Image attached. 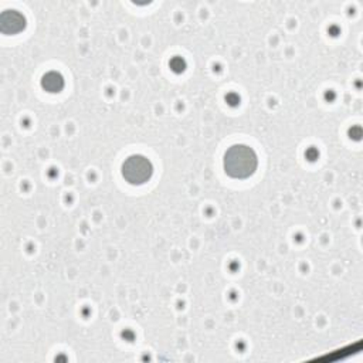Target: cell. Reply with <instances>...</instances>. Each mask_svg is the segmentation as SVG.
Segmentation results:
<instances>
[{
    "mask_svg": "<svg viewBox=\"0 0 363 363\" xmlns=\"http://www.w3.org/2000/svg\"><path fill=\"white\" fill-rule=\"evenodd\" d=\"M26 28V18L16 10H6L0 14V31L3 34H17Z\"/></svg>",
    "mask_w": 363,
    "mask_h": 363,
    "instance_id": "3957f363",
    "label": "cell"
},
{
    "mask_svg": "<svg viewBox=\"0 0 363 363\" xmlns=\"http://www.w3.org/2000/svg\"><path fill=\"white\" fill-rule=\"evenodd\" d=\"M41 85L48 92H60L64 88V78L61 77V74L51 71L43 77Z\"/></svg>",
    "mask_w": 363,
    "mask_h": 363,
    "instance_id": "277c9868",
    "label": "cell"
},
{
    "mask_svg": "<svg viewBox=\"0 0 363 363\" xmlns=\"http://www.w3.org/2000/svg\"><path fill=\"white\" fill-rule=\"evenodd\" d=\"M152 162L142 155H132L122 164V176L130 184H143L152 177Z\"/></svg>",
    "mask_w": 363,
    "mask_h": 363,
    "instance_id": "7a4b0ae2",
    "label": "cell"
},
{
    "mask_svg": "<svg viewBox=\"0 0 363 363\" xmlns=\"http://www.w3.org/2000/svg\"><path fill=\"white\" fill-rule=\"evenodd\" d=\"M258 164L255 152L247 145H234L224 155V170L233 179L250 177Z\"/></svg>",
    "mask_w": 363,
    "mask_h": 363,
    "instance_id": "6da1fadb",
    "label": "cell"
}]
</instances>
